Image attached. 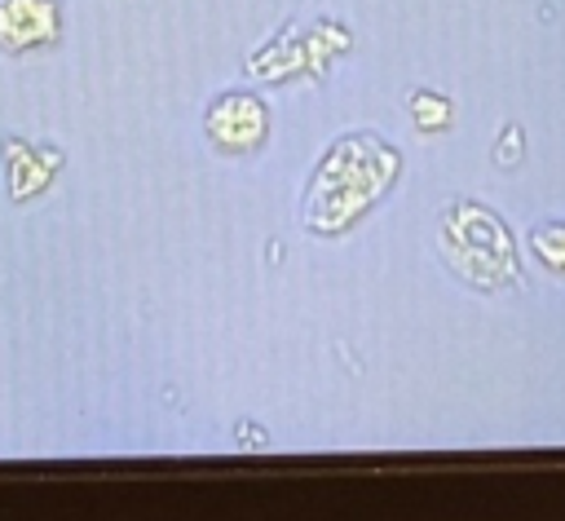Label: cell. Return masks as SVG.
I'll list each match as a JSON object with an SVG mask.
<instances>
[{
    "mask_svg": "<svg viewBox=\"0 0 565 521\" xmlns=\"http://www.w3.org/2000/svg\"><path fill=\"white\" fill-rule=\"evenodd\" d=\"M380 150H384L380 141H371V146H366V159H353V141H344V146H335V150H331V159L322 163V172H318V181H313V212L335 208V216H331V225H327V230L349 225V221H353V216L375 199L371 190H358V181L388 185L393 163L375 172V155H380Z\"/></svg>",
    "mask_w": 565,
    "mask_h": 521,
    "instance_id": "6da1fadb",
    "label": "cell"
},
{
    "mask_svg": "<svg viewBox=\"0 0 565 521\" xmlns=\"http://www.w3.org/2000/svg\"><path fill=\"white\" fill-rule=\"evenodd\" d=\"M207 132H212V141L225 146V150H252V146L265 137V106H260L256 97L234 93V97H225V102L212 106Z\"/></svg>",
    "mask_w": 565,
    "mask_h": 521,
    "instance_id": "3957f363",
    "label": "cell"
},
{
    "mask_svg": "<svg viewBox=\"0 0 565 521\" xmlns=\"http://www.w3.org/2000/svg\"><path fill=\"white\" fill-rule=\"evenodd\" d=\"M415 110H419V119H424V124H433V119H446V115H450V106H428V93L415 102Z\"/></svg>",
    "mask_w": 565,
    "mask_h": 521,
    "instance_id": "277c9868",
    "label": "cell"
},
{
    "mask_svg": "<svg viewBox=\"0 0 565 521\" xmlns=\"http://www.w3.org/2000/svg\"><path fill=\"white\" fill-rule=\"evenodd\" d=\"M53 35H57L53 0H0V44L9 53L49 44Z\"/></svg>",
    "mask_w": 565,
    "mask_h": 521,
    "instance_id": "7a4b0ae2",
    "label": "cell"
}]
</instances>
